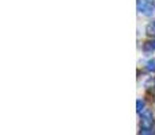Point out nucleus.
I'll return each mask as SVG.
<instances>
[{
  "instance_id": "3",
  "label": "nucleus",
  "mask_w": 155,
  "mask_h": 135,
  "mask_svg": "<svg viewBox=\"0 0 155 135\" xmlns=\"http://www.w3.org/2000/svg\"><path fill=\"white\" fill-rule=\"evenodd\" d=\"M146 31H147L148 35H155V22H151V23L148 24Z\"/></svg>"
},
{
  "instance_id": "6",
  "label": "nucleus",
  "mask_w": 155,
  "mask_h": 135,
  "mask_svg": "<svg viewBox=\"0 0 155 135\" xmlns=\"http://www.w3.org/2000/svg\"><path fill=\"white\" fill-rule=\"evenodd\" d=\"M148 48L150 49H155V41H151V42H148Z\"/></svg>"
},
{
  "instance_id": "1",
  "label": "nucleus",
  "mask_w": 155,
  "mask_h": 135,
  "mask_svg": "<svg viewBox=\"0 0 155 135\" xmlns=\"http://www.w3.org/2000/svg\"><path fill=\"white\" fill-rule=\"evenodd\" d=\"M154 127V116L150 111H144L140 116V130L142 133H151Z\"/></svg>"
},
{
  "instance_id": "5",
  "label": "nucleus",
  "mask_w": 155,
  "mask_h": 135,
  "mask_svg": "<svg viewBox=\"0 0 155 135\" xmlns=\"http://www.w3.org/2000/svg\"><path fill=\"white\" fill-rule=\"evenodd\" d=\"M146 68H147V70H150V72H155V58L151 60V61H148Z\"/></svg>"
},
{
  "instance_id": "2",
  "label": "nucleus",
  "mask_w": 155,
  "mask_h": 135,
  "mask_svg": "<svg viewBox=\"0 0 155 135\" xmlns=\"http://www.w3.org/2000/svg\"><path fill=\"white\" fill-rule=\"evenodd\" d=\"M137 11L146 16H151L154 14V7L151 3L146 2V0H139L137 2Z\"/></svg>"
},
{
  "instance_id": "4",
  "label": "nucleus",
  "mask_w": 155,
  "mask_h": 135,
  "mask_svg": "<svg viewBox=\"0 0 155 135\" xmlns=\"http://www.w3.org/2000/svg\"><path fill=\"white\" fill-rule=\"evenodd\" d=\"M136 106H137L136 111L139 112V114H142V112L144 111V106H146L144 101H143V100H137V101H136Z\"/></svg>"
}]
</instances>
